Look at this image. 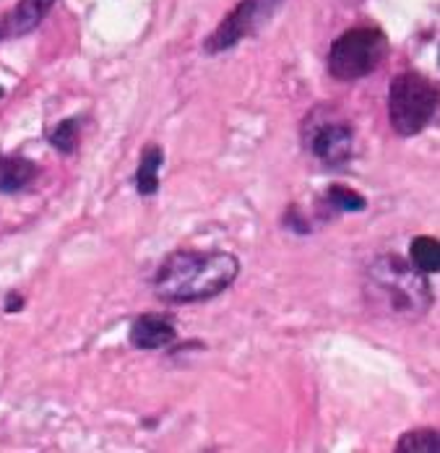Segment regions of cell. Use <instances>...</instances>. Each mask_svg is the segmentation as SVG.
I'll use <instances>...</instances> for the list:
<instances>
[{"mask_svg":"<svg viewBox=\"0 0 440 453\" xmlns=\"http://www.w3.org/2000/svg\"><path fill=\"white\" fill-rule=\"evenodd\" d=\"M240 273L237 256L227 250H177L154 276V295L162 303H206L227 292Z\"/></svg>","mask_w":440,"mask_h":453,"instance_id":"obj_1","label":"cell"},{"mask_svg":"<svg viewBox=\"0 0 440 453\" xmlns=\"http://www.w3.org/2000/svg\"><path fill=\"white\" fill-rule=\"evenodd\" d=\"M367 303L389 316L420 318L433 305L428 273L414 269L401 256H378L365 276Z\"/></svg>","mask_w":440,"mask_h":453,"instance_id":"obj_2","label":"cell"},{"mask_svg":"<svg viewBox=\"0 0 440 453\" xmlns=\"http://www.w3.org/2000/svg\"><path fill=\"white\" fill-rule=\"evenodd\" d=\"M438 87L417 73L404 71L389 84V120L398 136H420L438 112Z\"/></svg>","mask_w":440,"mask_h":453,"instance_id":"obj_3","label":"cell"},{"mask_svg":"<svg viewBox=\"0 0 440 453\" xmlns=\"http://www.w3.org/2000/svg\"><path fill=\"white\" fill-rule=\"evenodd\" d=\"M389 55V37L378 27L347 29L328 50L326 68L336 81H357L381 68Z\"/></svg>","mask_w":440,"mask_h":453,"instance_id":"obj_4","label":"cell"},{"mask_svg":"<svg viewBox=\"0 0 440 453\" xmlns=\"http://www.w3.org/2000/svg\"><path fill=\"white\" fill-rule=\"evenodd\" d=\"M284 0H240L232 13L221 19V24L214 29V35L204 42V52L217 55L227 52L235 45H240L248 37H256L266 24L279 13Z\"/></svg>","mask_w":440,"mask_h":453,"instance_id":"obj_5","label":"cell"},{"mask_svg":"<svg viewBox=\"0 0 440 453\" xmlns=\"http://www.w3.org/2000/svg\"><path fill=\"white\" fill-rule=\"evenodd\" d=\"M303 143L326 167H342L352 159L354 128L342 118L310 112L303 128Z\"/></svg>","mask_w":440,"mask_h":453,"instance_id":"obj_6","label":"cell"},{"mask_svg":"<svg viewBox=\"0 0 440 453\" xmlns=\"http://www.w3.org/2000/svg\"><path fill=\"white\" fill-rule=\"evenodd\" d=\"M175 339V320L170 316H162V313H143V316H138L131 323V331H128L131 347L133 349H141V352L165 349V347H170Z\"/></svg>","mask_w":440,"mask_h":453,"instance_id":"obj_7","label":"cell"},{"mask_svg":"<svg viewBox=\"0 0 440 453\" xmlns=\"http://www.w3.org/2000/svg\"><path fill=\"white\" fill-rule=\"evenodd\" d=\"M52 5H55V0H19L13 5V11L5 19H0V40L24 37L29 32H35Z\"/></svg>","mask_w":440,"mask_h":453,"instance_id":"obj_8","label":"cell"},{"mask_svg":"<svg viewBox=\"0 0 440 453\" xmlns=\"http://www.w3.org/2000/svg\"><path fill=\"white\" fill-rule=\"evenodd\" d=\"M37 178V165L27 157H0V193H19Z\"/></svg>","mask_w":440,"mask_h":453,"instance_id":"obj_9","label":"cell"},{"mask_svg":"<svg viewBox=\"0 0 440 453\" xmlns=\"http://www.w3.org/2000/svg\"><path fill=\"white\" fill-rule=\"evenodd\" d=\"M165 165V151L159 146H146L135 170V190L141 196H154L159 190V170Z\"/></svg>","mask_w":440,"mask_h":453,"instance_id":"obj_10","label":"cell"},{"mask_svg":"<svg viewBox=\"0 0 440 453\" xmlns=\"http://www.w3.org/2000/svg\"><path fill=\"white\" fill-rule=\"evenodd\" d=\"M409 264L422 273H438L440 272V242L438 237L430 234H420L412 240L409 245Z\"/></svg>","mask_w":440,"mask_h":453,"instance_id":"obj_11","label":"cell"},{"mask_svg":"<svg viewBox=\"0 0 440 453\" xmlns=\"http://www.w3.org/2000/svg\"><path fill=\"white\" fill-rule=\"evenodd\" d=\"M397 453H438L440 433L436 427H417L404 433L397 441Z\"/></svg>","mask_w":440,"mask_h":453,"instance_id":"obj_12","label":"cell"},{"mask_svg":"<svg viewBox=\"0 0 440 453\" xmlns=\"http://www.w3.org/2000/svg\"><path fill=\"white\" fill-rule=\"evenodd\" d=\"M50 143L60 154H76L79 149V118H66L50 131Z\"/></svg>","mask_w":440,"mask_h":453,"instance_id":"obj_13","label":"cell"},{"mask_svg":"<svg viewBox=\"0 0 440 453\" xmlns=\"http://www.w3.org/2000/svg\"><path fill=\"white\" fill-rule=\"evenodd\" d=\"M326 201L336 209V211H365L367 209V201L352 190V188H347V185H331L328 190H326Z\"/></svg>","mask_w":440,"mask_h":453,"instance_id":"obj_14","label":"cell"},{"mask_svg":"<svg viewBox=\"0 0 440 453\" xmlns=\"http://www.w3.org/2000/svg\"><path fill=\"white\" fill-rule=\"evenodd\" d=\"M284 225L289 226V229H295L297 234H308L310 232V225H303V217H297V211H295V209L287 214V222H284Z\"/></svg>","mask_w":440,"mask_h":453,"instance_id":"obj_15","label":"cell"},{"mask_svg":"<svg viewBox=\"0 0 440 453\" xmlns=\"http://www.w3.org/2000/svg\"><path fill=\"white\" fill-rule=\"evenodd\" d=\"M21 308H24V297L16 295V292H11L8 300H5V311H8V313H16V311H21Z\"/></svg>","mask_w":440,"mask_h":453,"instance_id":"obj_16","label":"cell"},{"mask_svg":"<svg viewBox=\"0 0 440 453\" xmlns=\"http://www.w3.org/2000/svg\"><path fill=\"white\" fill-rule=\"evenodd\" d=\"M3 96H5V89H3V87H0V99H3Z\"/></svg>","mask_w":440,"mask_h":453,"instance_id":"obj_17","label":"cell"}]
</instances>
